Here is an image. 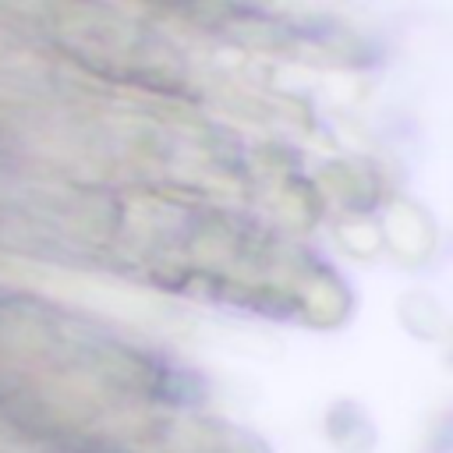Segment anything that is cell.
Listing matches in <instances>:
<instances>
[{
	"label": "cell",
	"mask_w": 453,
	"mask_h": 453,
	"mask_svg": "<svg viewBox=\"0 0 453 453\" xmlns=\"http://www.w3.org/2000/svg\"><path fill=\"white\" fill-rule=\"evenodd\" d=\"M311 173L329 202V212L336 216H379L396 195L386 173L365 156H329Z\"/></svg>",
	"instance_id": "6da1fadb"
},
{
	"label": "cell",
	"mask_w": 453,
	"mask_h": 453,
	"mask_svg": "<svg viewBox=\"0 0 453 453\" xmlns=\"http://www.w3.org/2000/svg\"><path fill=\"white\" fill-rule=\"evenodd\" d=\"M379 230H382V244L386 251L403 265V269H421L435 258L439 251V241H442V230H439V219L435 212L414 198V195H403L396 191L382 212H379Z\"/></svg>",
	"instance_id": "7a4b0ae2"
},
{
	"label": "cell",
	"mask_w": 453,
	"mask_h": 453,
	"mask_svg": "<svg viewBox=\"0 0 453 453\" xmlns=\"http://www.w3.org/2000/svg\"><path fill=\"white\" fill-rule=\"evenodd\" d=\"M297 301H301V326L311 329H340L347 326V319L357 308V297L347 283V276L322 255H315L308 262V269L297 276L294 283Z\"/></svg>",
	"instance_id": "3957f363"
},
{
	"label": "cell",
	"mask_w": 453,
	"mask_h": 453,
	"mask_svg": "<svg viewBox=\"0 0 453 453\" xmlns=\"http://www.w3.org/2000/svg\"><path fill=\"white\" fill-rule=\"evenodd\" d=\"M170 453H273L258 432L219 414H191L170 425Z\"/></svg>",
	"instance_id": "277c9868"
},
{
	"label": "cell",
	"mask_w": 453,
	"mask_h": 453,
	"mask_svg": "<svg viewBox=\"0 0 453 453\" xmlns=\"http://www.w3.org/2000/svg\"><path fill=\"white\" fill-rule=\"evenodd\" d=\"M322 432L340 453H372L379 442V425L372 411L354 396H336L322 414Z\"/></svg>",
	"instance_id": "5b68a950"
},
{
	"label": "cell",
	"mask_w": 453,
	"mask_h": 453,
	"mask_svg": "<svg viewBox=\"0 0 453 453\" xmlns=\"http://www.w3.org/2000/svg\"><path fill=\"white\" fill-rule=\"evenodd\" d=\"M396 319H400V329L407 336H414L421 343H439L453 315L439 301V294H432L428 287H411L396 301Z\"/></svg>",
	"instance_id": "8992f818"
},
{
	"label": "cell",
	"mask_w": 453,
	"mask_h": 453,
	"mask_svg": "<svg viewBox=\"0 0 453 453\" xmlns=\"http://www.w3.org/2000/svg\"><path fill=\"white\" fill-rule=\"evenodd\" d=\"M336 241L354 258H375L386 251L379 216H336Z\"/></svg>",
	"instance_id": "52a82bcc"
},
{
	"label": "cell",
	"mask_w": 453,
	"mask_h": 453,
	"mask_svg": "<svg viewBox=\"0 0 453 453\" xmlns=\"http://www.w3.org/2000/svg\"><path fill=\"white\" fill-rule=\"evenodd\" d=\"M439 347H442V361L453 368V319H449V326H446V333H442Z\"/></svg>",
	"instance_id": "ba28073f"
}]
</instances>
